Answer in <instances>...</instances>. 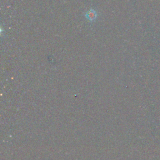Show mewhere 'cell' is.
Returning a JSON list of instances; mask_svg holds the SVG:
<instances>
[{
  "mask_svg": "<svg viewBox=\"0 0 160 160\" xmlns=\"http://www.w3.org/2000/svg\"><path fill=\"white\" fill-rule=\"evenodd\" d=\"M98 16L96 11L93 9H90L85 14V17L90 21H94Z\"/></svg>",
  "mask_w": 160,
  "mask_h": 160,
  "instance_id": "1",
  "label": "cell"
}]
</instances>
